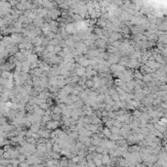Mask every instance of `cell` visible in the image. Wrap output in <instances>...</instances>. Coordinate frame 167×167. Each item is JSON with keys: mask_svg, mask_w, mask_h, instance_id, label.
<instances>
[{"mask_svg": "<svg viewBox=\"0 0 167 167\" xmlns=\"http://www.w3.org/2000/svg\"><path fill=\"white\" fill-rule=\"evenodd\" d=\"M58 126H59V121H56V120H51L47 123V128L51 130L57 129Z\"/></svg>", "mask_w": 167, "mask_h": 167, "instance_id": "cell-1", "label": "cell"}, {"mask_svg": "<svg viewBox=\"0 0 167 167\" xmlns=\"http://www.w3.org/2000/svg\"><path fill=\"white\" fill-rule=\"evenodd\" d=\"M29 68H31V64L27 62V61L22 63V68H21V69L24 71V73L28 72V71H29Z\"/></svg>", "mask_w": 167, "mask_h": 167, "instance_id": "cell-2", "label": "cell"}, {"mask_svg": "<svg viewBox=\"0 0 167 167\" xmlns=\"http://www.w3.org/2000/svg\"><path fill=\"white\" fill-rule=\"evenodd\" d=\"M142 79H143L144 82H147V83H148L149 81L153 80V76H151L149 73H147V74H145V75H143Z\"/></svg>", "mask_w": 167, "mask_h": 167, "instance_id": "cell-3", "label": "cell"}, {"mask_svg": "<svg viewBox=\"0 0 167 167\" xmlns=\"http://www.w3.org/2000/svg\"><path fill=\"white\" fill-rule=\"evenodd\" d=\"M110 161H111L110 155H103V157H102V163H103V164H109Z\"/></svg>", "mask_w": 167, "mask_h": 167, "instance_id": "cell-4", "label": "cell"}, {"mask_svg": "<svg viewBox=\"0 0 167 167\" xmlns=\"http://www.w3.org/2000/svg\"><path fill=\"white\" fill-rule=\"evenodd\" d=\"M76 74H77L78 76L84 75V74H85V68H83V67L77 68H76Z\"/></svg>", "mask_w": 167, "mask_h": 167, "instance_id": "cell-5", "label": "cell"}, {"mask_svg": "<svg viewBox=\"0 0 167 167\" xmlns=\"http://www.w3.org/2000/svg\"><path fill=\"white\" fill-rule=\"evenodd\" d=\"M52 148H53V151H54V153H60V151H61V147H60L59 145H57V144H55V145L52 147Z\"/></svg>", "mask_w": 167, "mask_h": 167, "instance_id": "cell-6", "label": "cell"}, {"mask_svg": "<svg viewBox=\"0 0 167 167\" xmlns=\"http://www.w3.org/2000/svg\"><path fill=\"white\" fill-rule=\"evenodd\" d=\"M104 135L105 136H107L108 138H110L111 135V129H109V128H107L105 127V129H104Z\"/></svg>", "mask_w": 167, "mask_h": 167, "instance_id": "cell-7", "label": "cell"}, {"mask_svg": "<svg viewBox=\"0 0 167 167\" xmlns=\"http://www.w3.org/2000/svg\"><path fill=\"white\" fill-rule=\"evenodd\" d=\"M59 164H60L62 167L67 166V165H68V160H67L66 158H63L62 160H61V162H59Z\"/></svg>", "mask_w": 167, "mask_h": 167, "instance_id": "cell-8", "label": "cell"}, {"mask_svg": "<svg viewBox=\"0 0 167 167\" xmlns=\"http://www.w3.org/2000/svg\"><path fill=\"white\" fill-rule=\"evenodd\" d=\"M53 112H54V114H60V113H62V110L59 108V107H56L55 109H54V111H53Z\"/></svg>", "mask_w": 167, "mask_h": 167, "instance_id": "cell-9", "label": "cell"}, {"mask_svg": "<svg viewBox=\"0 0 167 167\" xmlns=\"http://www.w3.org/2000/svg\"><path fill=\"white\" fill-rule=\"evenodd\" d=\"M118 38H120V35H119V34L113 33V34H111V39H112V41H113V40H117Z\"/></svg>", "mask_w": 167, "mask_h": 167, "instance_id": "cell-10", "label": "cell"}, {"mask_svg": "<svg viewBox=\"0 0 167 167\" xmlns=\"http://www.w3.org/2000/svg\"><path fill=\"white\" fill-rule=\"evenodd\" d=\"M62 50V48L60 47V46H54V50H53V54H55V53H59L60 51Z\"/></svg>", "mask_w": 167, "mask_h": 167, "instance_id": "cell-11", "label": "cell"}, {"mask_svg": "<svg viewBox=\"0 0 167 167\" xmlns=\"http://www.w3.org/2000/svg\"><path fill=\"white\" fill-rule=\"evenodd\" d=\"M41 4L42 5H44V6H46V7H52V5H53V3H51V2H41Z\"/></svg>", "mask_w": 167, "mask_h": 167, "instance_id": "cell-12", "label": "cell"}, {"mask_svg": "<svg viewBox=\"0 0 167 167\" xmlns=\"http://www.w3.org/2000/svg\"><path fill=\"white\" fill-rule=\"evenodd\" d=\"M53 50H54V45H48L47 46V51L48 52H51V53H53Z\"/></svg>", "mask_w": 167, "mask_h": 167, "instance_id": "cell-13", "label": "cell"}, {"mask_svg": "<svg viewBox=\"0 0 167 167\" xmlns=\"http://www.w3.org/2000/svg\"><path fill=\"white\" fill-rule=\"evenodd\" d=\"M66 44L69 45V46H73V41L71 39H68V40H66Z\"/></svg>", "mask_w": 167, "mask_h": 167, "instance_id": "cell-14", "label": "cell"}, {"mask_svg": "<svg viewBox=\"0 0 167 167\" xmlns=\"http://www.w3.org/2000/svg\"><path fill=\"white\" fill-rule=\"evenodd\" d=\"M79 160H80V157H79V156H73L72 159H71V161L74 162V163H75V162H78Z\"/></svg>", "mask_w": 167, "mask_h": 167, "instance_id": "cell-15", "label": "cell"}, {"mask_svg": "<svg viewBox=\"0 0 167 167\" xmlns=\"http://www.w3.org/2000/svg\"><path fill=\"white\" fill-rule=\"evenodd\" d=\"M134 114H135V116H136V117H140V116H141V114H142V112H140V111H134Z\"/></svg>", "mask_w": 167, "mask_h": 167, "instance_id": "cell-16", "label": "cell"}, {"mask_svg": "<svg viewBox=\"0 0 167 167\" xmlns=\"http://www.w3.org/2000/svg\"><path fill=\"white\" fill-rule=\"evenodd\" d=\"M86 85L88 87H92V86H94V83H93V81H86Z\"/></svg>", "mask_w": 167, "mask_h": 167, "instance_id": "cell-17", "label": "cell"}, {"mask_svg": "<svg viewBox=\"0 0 167 167\" xmlns=\"http://www.w3.org/2000/svg\"><path fill=\"white\" fill-rule=\"evenodd\" d=\"M20 167H28V164L26 162H22L20 163Z\"/></svg>", "mask_w": 167, "mask_h": 167, "instance_id": "cell-18", "label": "cell"}, {"mask_svg": "<svg viewBox=\"0 0 167 167\" xmlns=\"http://www.w3.org/2000/svg\"><path fill=\"white\" fill-rule=\"evenodd\" d=\"M121 31H123L124 33H127V32H129V28H127V27H123Z\"/></svg>", "mask_w": 167, "mask_h": 167, "instance_id": "cell-19", "label": "cell"}, {"mask_svg": "<svg viewBox=\"0 0 167 167\" xmlns=\"http://www.w3.org/2000/svg\"><path fill=\"white\" fill-rule=\"evenodd\" d=\"M72 18H73L74 20H81V17L79 16V15H74Z\"/></svg>", "mask_w": 167, "mask_h": 167, "instance_id": "cell-20", "label": "cell"}, {"mask_svg": "<svg viewBox=\"0 0 167 167\" xmlns=\"http://www.w3.org/2000/svg\"><path fill=\"white\" fill-rule=\"evenodd\" d=\"M105 108H107V111H110V109H111V105H107V107H105Z\"/></svg>", "mask_w": 167, "mask_h": 167, "instance_id": "cell-21", "label": "cell"}, {"mask_svg": "<svg viewBox=\"0 0 167 167\" xmlns=\"http://www.w3.org/2000/svg\"><path fill=\"white\" fill-rule=\"evenodd\" d=\"M1 91H2V86L0 85V92H1Z\"/></svg>", "mask_w": 167, "mask_h": 167, "instance_id": "cell-22", "label": "cell"}]
</instances>
